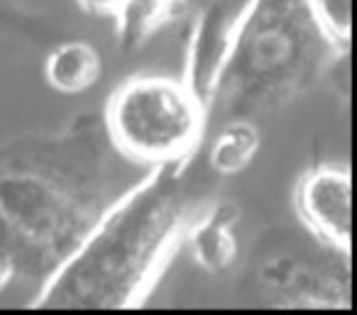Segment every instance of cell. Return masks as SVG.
Here are the masks:
<instances>
[{
  "instance_id": "obj_2",
  "label": "cell",
  "mask_w": 357,
  "mask_h": 315,
  "mask_svg": "<svg viewBox=\"0 0 357 315\" xmlns=\"http://www.w3.org/2000/svg\"><path fill=\"white\" fill-rule=\"evenodd\" d=\"M201 210L191 159L137 176L96 220L74 252L37 286L30 308H139L157 289Z\"/></svg>"
},
{
  "instance_id": "obj_8",
  "label": "cell",
  "mask_w": 357,
  "mask_h": 315,
  "mask_svg": "<svg viewBox=\"0 0 357 315\" xmlns=\"http://www.w3.org/2000/svg\"><path fill=\"white\" fill-rule=\"evenodd\" d=\"M100 56L89 42L69 40L56 45L45 59V81L64 95H76L98 84Z\"/></svg>"
},
{
  "instance_id": "obj_4",
  "label": "cell",
  "mask_w": 357,
  "mask_h": 315,
  "mask_svg": "<svg viewBox=\"0 0 357 315\" xmlns=\"http://www.w3.org/2000/svg\"><path fill=\"white\" fill-rule=\"evenodd\" d=\"M206 103L172 76H132L110 93L100 125L110 147L135 167L194 159L208 125Z\"/></svg>"
},
{
  "instance_id": "obj_9",
  "label": "cell",
  "mask_w": 357,
  "mask_h": 315,
  "mask_svg": "<svg viewBox=\"0 0 357 315\" xmlns=\"http://www.w3.org/2000/svg\"><path fill=\"white\" fill-rule=\"evenodd\" d=\"M262 147V135L255 120L233 118L225 120L223 130L215 135L208 152V167L215 176H238L250 167Z\"/></svg>"
},
{
  "instance_id": "obj_1",
  "label": "cell",
  "mask_w": 357,
  "mask_h": 315,
  "mask_svg": "<svg viewBox=\"0 0 357 315\" xmlns=\"http://www.w3.org/2000/svg\"><path fill=\"white\" fill-rule=\"evenodd\" d=\"M100 118L0 147V293L42 284L132 181H120Z\"/></svg>"
},
{
  "instance_id": "obj_7",
  "label": "cell",
  "mask_w": 357,
  "mask_h": 315,
  "mask_svg": "<svg viewBox=\"0 0 357 315\" xmlns=\"http://www.w3.org/2000/svg\"><path fill=\"white\" fill-rule=\"evenodd\" d=\"M235 222H238V208L230 203L201 208L199 215L189 222L184 245L204 271L223 274L233 266L238 256V240L233 232Z\"/></svg>"
},
{
  "instance_id": "obj_11",
  "label": "cell",
  "mask_w": 357,
  "mask_h": 315,
  "mask_svg": "<svg viewBox=\"0 0 357 315\" xmlns=\"http://www.w3.org/2000/svg\"><path fill=\"white\" fill-rule=\"evenodd\" d=\"M308 6L333 45L347 54L352 40V0H308Z\"/></svg>"
},
{
  "instance_id": "obj_3",
  "label": "cell",
  "mask_w": 357,
  "mask_h": 315,
  "mask_svg": "<svg viewBox=\"0 0 357 315\" xmlns=\"http://www.w3.org/2000/svg\"><path fill=\"white\" fill-rule=\"evenodd\" d=\"M345 56L308 0H248L230 20L208 110H220L225 120H255L308 93Z\"/></svg>"
},
{
  "instance_id": "obj_6",
  "label": "cell",
  "mask_w": 357,
  "mask_h": 315,
  "mask_svg": "<svg viewBox=\"0 0 357 315\" xmlns=\"http://www.w3.org/2000/svg\"><path fill=\"white\" fill-rule=\"evenodd\" d=\"M228 37L230 20L225 17V10L220 6H211L196 22L189 52H186L184 74H181L186 86L204 100L206 108L211 105L215 79L223 66L225 52H228Z\"/></svg>"
},
{
  "instance_id": "obj_10",
  "label": "cell",
  "mask_w": 357,
  "mask_h": 315,
  "mask_svg": "<svg viewBox=\"0 0 357 315\" xmlns=\"http://www.w3.org/2000/svg\"><path fill=\"white\" fill-rule=\"evenodd\" d=\"M186 0H132L128 15L118 25L120 45L132 49L181 13Z\"/></svg>"
},
{
  "instance_id": "obj_5",
  "label": "cell",
  "mask_w": 357,
  "mask_h": 315,
  "mask_svg": "<svg viewBox=\"0 0 357 315\" xmlns=\"http://www.w3.org/2000/svg\"><path fill=\"white\" fill-rule=\"evenodd\" d=\"M296 215L331 252L352 254V171L347 164H316L296 183Z\"/></svg>"
}]
</instances>
